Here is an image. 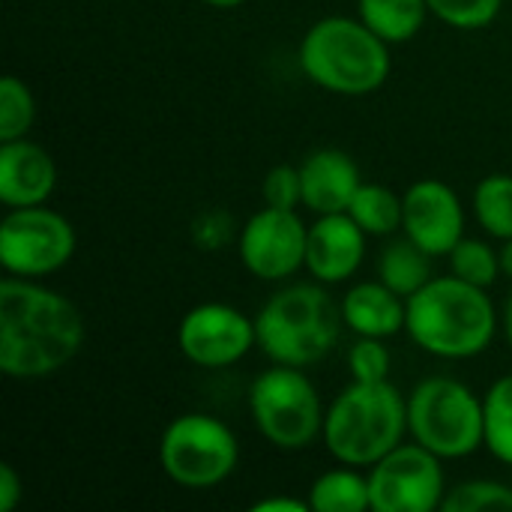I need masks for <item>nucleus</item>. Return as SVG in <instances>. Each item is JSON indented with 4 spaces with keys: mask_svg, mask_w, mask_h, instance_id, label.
I'll use <instances>...</instances> for the list:
<instances>
[{
    "mask_svg": "<svg viewBox=\"0 0 512 512\" xmlns=\"http://www.w3.org/2000/svg\"><path fill=\"white\" fill-rule=\"evenodd\" d=\"M84 345V318L72 300L9 276L0 282V372L36 381L60 372Z\"/></svg>",
    "mask_w": 512,
    "mask_h": 512,
    "instance_id": "nucleus-1",
    "label": "nucleus"
},
{
    "mask_svg": "<svg viewBox=\"0 0 512 512\" xmlns=\"http://www.w3.org/2000/svg\"><path fill=\"white\" fill-rule=\"evenodd\" d=\"M342 321L348 330L357 336H375V339H390L399 330H405V315H408V300L390 291L381 279L378 282H360L354 285L342 303Z\"/></svg>",
    "mask_w": 512,
    "mask_h": 512,
    "instance_id": "nucleus-17",
    "label": "nucleus"
},
{
    "mask_svg": "<svg viewBox=\"0 0 512 512\" xmlns=\"http://www.w3.org/2000/svg\"><path fill=\"white\" fill-rule=\"evenodd\" d=\"M450 270H453V276H459L471 285L489 288L501 273V252H495L483 240L462 237L456 243V249L450 252Z\"/></svg>",
    "mask_w": 512,
    "mask_h": 512,
    "instance_id": "nucleus-25",
    "label": "nucleus"
},
{
    "mask_svg": "<svg viewBox=\"0 0 512 512\" xmlns=\"http://www.w3.org/2000/svg\"><path fill=\"white\" fill-rule=\"evenodd\" d=\"M309 228L297 210L261 207L240 234V261L243 267L264 282H279L306 267Z\"/></svg>",
    "mask_w": 512,
    "mask_h": 512,
    "instance_id": "nucleus-12",
    "label": "nucleus"
},
{
    "mask_svg": "<svg viewBox=\"0 0 512 512\" xmlns=\"http://www.w3.org/2000/svg\"><path fill=\"white\" fill-rule=\"evenodd\" d=\"M444 512H483V510H512V489L498 480H468L444 495Z\"/></svg>",
    "mask_w": 512,
    "mask_h": 512,
    "instance_id": "nucleus-26",
    "label": "nucleus"
},
{
    "mask_svg": "<svg viewBox=\"0 0 512 512\" xmlns=\"http://www.w3.org/2000/svg\"><path fill=\"white\" fill-rule=\"evenodd\" d=\"M255 429L279 450H306L324 429V408L315 384L297 366L261 372L249 387Z\"/></svg>",
    "mask_w": 512,
    "mask_h": 512,
    "instance_id": "nucleus-7",
    "label": "nucleus"
},
{
    "mask_svg": "<svg viewBox=\"0 0 512 512\" xmlns=\"http://www.w3.org/2000/svg\"><path fill=\"white\" fill-rule=\"evenodd\" d=\"M261 192H264V204H267V207L297 210V204H303L300 168H294V165H276V168L264 177Z\"/></svg>",
    "mask_w": 512,
    "mask_h": 512,
    "instance_id": "nucleus-29",
    "label": "nucleus"
},
{
    "mask_svg": "<svg viewBox=\"0 0 512 512\" xmlns=\"http://www.w3.org/2000/svg\"><path fill=\"white\" fill-rule=\"evenodd\" d=\"M75 255V228L45 204L15 207L0 225V264L9 276L42 279Z\"/></svg>",
    "mask_w": 512,
    "mask_h": 512,
    "instance_id": "nucleus-9",
    "label": "nucleus"
},
{
    "mask_svg": "<svg viewBox=\"0 0 512 512\" xmlns=\"http://www.w3.org/2000/svg\"><path fill=\"white\" fill-rule=\"evenodd\" d=\"M348 369H351V381H363V384L387 381V375H390V351H387L384 339L360 336L348 351Z\"/></svg>",
    "mask_w": 512,
    "mask_h": 512,
    "instance_id": "nucleus-28",
    "label": "nucleus"
},
{
    "mask_svg": "<svg viewBox=\"0 0 512 512\" xmlns=\"http://www.w3.org/2000/svg\"><path fill=\"white\" fill-rule=\"evenodd\" d=\"M258 345L255 321L228 303H201L180 318L177 348L201 369H225L240 363Z\"/></svg>",
    "mask_w": 512,
    "mask_h": 512,
    "instance_id": "nucleus-11",
    "label": "nucleus"
},
{
    "mask_svg": "<svg viewBox=\"0 0 512 512\" xmlns=\"http://www.w3.org/2000/svg\"><path fill=\"white\" fill-rule=\"evenodd\" d=\"M201 3H207V6H213V9H234V6H240V3H246V0H201Z\"/></svg>",
    "mask_w": 512,
    "mask_h": 512,
    "instance_id": "nucleus-34",
    "label": "nucleus"
},
{
    "mask_svg": "<svg viewBox=\"0 0 512 512\" xmlns=\"http://www.w3.org/2000/svg\"><path fill=\"white\" fill-rule=\"evenodd\" d=\"M402 231L432 258L450 255L465 237V210L444 180H417L402 195Z\"/></svg>",
    "mask_w": 512,
    "mask_h": 512,
    "instance_id": "nucleus-13",
    "label": "nucleus"
},
{
    "mask_svg": "<svg viewBox=\"0 0 512 512\" xmlns=\"http://www.w3.org/2000/svg\"><path fill=\"white\" fill-rule=\"evenodd\" d=\"M33 120H36V102L30 87L21 78L6 75L0 81V141L27 138Z\"/></svg>",
    "mask_w": 512,
    "mask_h": 512,
    "instance_id": "nucleus-24",
    "label": "nucleus"
},
{
    "mask_svg": "<svg viewBox=\"0 0 512 512\" xmlns=\"http://www.w3.org/2000/svg\"><path fill=\"white\" fill-rule=\"evenodd\" d=\"M408 432V399L390 381H351L324 411L321 438L342 465L372 468Z\"/></svg>",
    "mask_w": 512,
    "mask_h": 512,
    "instance_id": "nucleus-3",
    "label": "nucleus"
},
{
    "mask_svg": "<svg viewBox=\"0 0 512 512\" xmlns=\"http://www.w3.org/2000/svg\"><path fill=\"white\" fill-rule=\"evenodd\" d=\"M504 333H507V342L512 345V294L507 300V309H504Z\"/></svg>",
    "mask_w": 512,
    "mask_h": 512,
    "instance_id": "nucleus-33",
    "label": "nucleus"
},
{
    "mask_svg": "<svg viewBox=\"0 0 512 512\" xmlns=\"http://www.w3.org/2000/svg\"><path fill=\"white\" fill-rule=\"evenodd\" d=\"M369 495L375 512L441 510L447 480L441 456L423 444H399L369 468Z\"/></svg>",
    "mask_w": 512,
    "mask_h": 512,
    "instance_id": "nucleus-10",
    "label": "nucleus"
},
{
    "mask_svg": "<svg viewBox=\"0 0 512 512\" xmlns=\"http://www.w3.org/2000/svg\"><path fill=\"white\" fill-rule=\"evenodd\" d=\"M312 510L309 501H294V498H264L255 504V512H306Z\"/></svg>",
    "mask_w": 512,
    "mask_h": 512,
    "instance_id": "nucleus-31",
    "label": "nucleus"
},
{
    "mask_svg": "<svg viewBox=\"0 0 512 512\" xmlns=\"http://www.w3.org/2000/svg\"><path fill=\"white\" fill-rule=\"evenodd\" d=\"M366 255V231L348 213H327L309 228L306 243V267L324 282L336 285L357 273Z\"/></svg>",
    "mask_w": 512,
    "mask_h": 512,
    "instance_id": "nucleus-14",
    "label": "nucleus"
},
{
    "mask_svg": "<svg viewBox=\"0 0 512 512\" xmlns=\"http://www.w3.org/2000/svg\"><path fill=\"white\" fill-rule=\"evenodd\" d=\"M429 252H423L414 240H396L390 243L381 258H378V279L396 291L399 297H414L423 285H429L432 276V264H429Z\"/></svg>",
    "mask_w": 512,
    "mask_h": 512,
    "instance_id": "nucleus-18",
    "label": "nucleus"
},
{
    "mask_svg": "<svg viewBox=\"0 0 512 512\" xmlns=\"http://www.w3.org/2000/svg\"><path fill=\"white\" fill-rule=\"evenodd\" d=\"M405 330L417 348L441 360L483 354L498 333V312L486 288L459 276H435L408 297Z\"/></svg>",
    "mask_w": 512,
    "mask_h": 512,
    "instance_id": "nucleus-2",
    "label": "nucleus"
},
{
    "mask_svg": "<svg viewBox=\"0 0 512 512\" xmlns=\"http://www.w3.org/2000/svg\"><path fill=\"white\" fill-rule=\"evenodd\" d=\"M501 270L512 276V237L510 240H504V249H501Z\"/></svg>",
    "mask_w": 512,
    "mask_h": 512,
    "instance_id": "nucleus-32",
    "label": "nucleus"
},
{
    "mask_svg": "<svg viewBox=\"0 0 512 512\" xmlns=\"http://www.w3.org/2000/svg\"><path fill=\"white\" fill-rule=\"evenodd\" d=\"M309 507L318 512H366L372 510L369 477L351 468L324 471L309 489Z\"/></svg>",
    "mask_w": 512,
    "mask_h": 512,
    "instance_id": "nucleus-20",
    "label": "nucleus"
},
{
    "mask_svg": "<svg viewBox=\"0 0 512 512\" xmlns=\"http://www.w3.org/2000/svg\"><path fill=\"white\" fill-rule=\"evenodd\" d=\"M429 12L438 15L444 24L459 30H480L492 24L504 6V0H426Z\"/></svg>",
    "mask_w": 512,
    "mask_h": 512,
    "instance_id": "nucleus-27",
    "label": "nucleus"
},
{
    "mask_svg": "<svg viewBox=\"0 0 512 512\" xmlns=\"http://www.w3.org/2000/svg\"><path fill=\"white\" fill-rule=\"evenodd\" d=\"M240 462L234 432L210 414H180L159 441V465L177 486L210 489L225 483Z\"/></svg>",
    "mask_w": 512,
    "mask_h": 512,
    "instance_id": "nucleus-8",
    "label": "nucleus"
},
{
    "mask_svg": "<svg viewBox=\"0 0 512 512\" xmlns=\"http://www.w3.org/2000/svg\"><path fill=\"white\" fill-rule=\"evenodd\" d=\"M342 324V309L321 285H291L261 306L258 348L279 366L303 369L330 354Z\"/></svg>",
    "mask_w": 512,
    "mask_h": 512,
    "instance_id": "nucleus-5",
    "label": "nucleus"
},
{
    "mask_svg": "<svg viewBox=\"0 0 512 512\" xmlns=\"http://www.w3.org/2000/svg\"><path fill=\"white\" fill-rule=\"evenodd\" d=\"M474 213L480 225L498 237L510 240L512 237V174H489L480 180L474 189Z\"/></svg>",
    "mask_w": 512,
    "mask_h": 512,
    "instance_id": "nucleus-23",
    "label": "nucleus"
},
{
    "mask_svg": "<svg viewBox=\"0 0 512 512\" xmlns=\"http://www.w3.org/2000/svg\"><path fill=\"white\" fill-rule=\"evenodd\" d=\"M483 444L512 468V375L498 378L483 396Z\"/></svg>",
    "mask_w": 512,
    "mask_h": 512,
    "instance_id": "nucleus-22",
    "label": "nucleus"
},
{
    "mask_svg": "<svg viewBox=\"0 0 512 512\" xmlns=\"http://www.w3.org/2000/svg\"><path fill=\"white\" fill-rule=\"evenodd\" d=\"M306 78L339 96H366L390 78V42L360 18L330 15L315 21L300 39Z\"/></svg>",
    "mask_w": 512,
    "mask_h": 512,
    "instance_id": "nucleus-4",
    "label": "nucleus"
},
{
    "mask_svg": "<svg viewBox=\"0 0 512 512\" xmlns=\"http://www.w3.org/2000/svg\"><path fill=\"white\" fill-rule=\"evenodd\" d=\"M300 180H303V207H309L315 216L345 213L357 189L363 186L357 162L333 147L306 156V162L300 165Z\"/></svg>",
    "mask_w": 512,
    "mask_h": 512,
    "instance_id": "nucleus-16",
    "label": "nucleus"
},
{
    "mask_svg": "<svg viewBox=\"0 0 512 512\" xmlns=\"http://www.w3.org/2000/svg\"><path fill=\"white\" fill-rule=\"evenodd\" d=\"M57 186V168L45 147L15 138L3 141L0 147V201L15 207H36L45 204Z\"/></svg>",
    "mask_w": 512,
    "mask_h": 512,
    "instance_id": "nucleus-15",
    "label": "nucleus"
},
{
    "mask_svg": "<svg viewBox=\"0 0 512 512\" xmlns=\"http://www.w3.org/2000/svg\"><path fill=\"white\" fill-rule=\"evenodd\" d=\"M426 0H360V21L384 42H408L426 24Z\"/></svg>",
    "mask_w": 512,
    "mask_h": 512,
    "instance_id": "nucleus-19",
    "label": "nucleus"
},
{
    "mask_svg": "<svg viewBox=\"0 0 512 512\" xmlns=\"http://www.w3.org/2000/svg\"><path fill=\"white\" fill-rule=\"evenodd\" d=\"M408 432L441 459H465L483 447V399L456 378H426L408 396Z\"/></svg>",
    "mask_w": 512,
    "mask_h": 512,
    "instance_id": "nucleus-6",
    "label": "nucleus"
},
{
    "mask_svg": "<svg viewBox=\"0 0 512 512\" xmlns=\"http://www.w3.org/2000/svg\"><path fill=\"white\" fill-rule=\"evenodd\" d=\"M24 495L21 477L12 465H0V512H12Z\"/></svg>",
    "mask_w": 512,
    "mask_h": 512,
    "instance_id": "nucleus-30",
    "label": "nucleus"
},
{
    "mask_svg": "<svg viewBox=\"0 0 512 512\" xmlns=\"http://www.w3.org/2000/svg\"><path fill=\"white\" fill-rule=\"evenodd\" d=\"M366 234L372 237H384L402 228V195H396L393 189L381 186V183H363L351 201V207L345 210Z\"/></svg>",
    "mask_w": 512,
    "mask_h": 512,
    "instance_id": "nucleus-21",
    "label": "nucleus"
}]
</instances>
